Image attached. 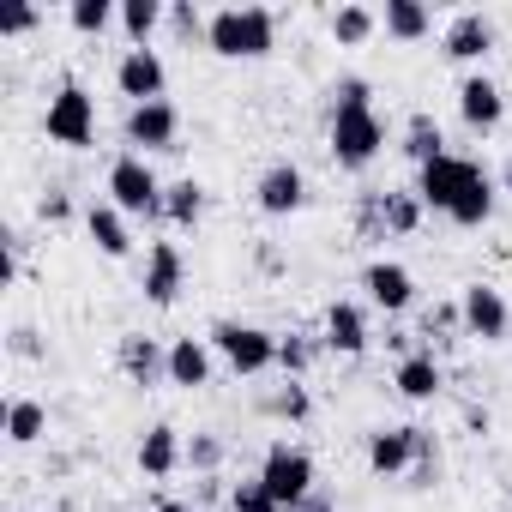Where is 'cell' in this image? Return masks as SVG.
<instances>
[{
	"label": "cell",
	"mask_w": 512,
	"mask_h": 512,
	"mask_svg": "<svg viewBox=\"0 0 512 512\" xmlns=\"http://www.w3.org/2000/svg\"><path fill=\"white\" fill-rule=\"evenodd\" d=\"M386 151V127L374 115V85L368 79H338L332 85V163L338 169H368Z\"/></svg>",
	"instance_id": "cell-1"
},
{
	"label": "cell",
	"mask_w": 512,
	"mask_h": 512,
	"mask_svg": "<svg viewBox=\"0 0 512 512\" xmlns=\"http://www.w3.org/2000/svg\"><path fill=\"white\" fill-rule=\"evenodd\" d=\"M205 43L223 61H266L278 49V19L266 7H223V13H211Z\"/></svg>",
	"instance_id": "cell-2"
},
{
	"label": "cell",
	"mask_w": 512,
	"mask_h": 512,
	"mask_svg": "<svg viewBox=\"0 0 512 512\" xmlns=\"http://www.w3.org/2000/svg\"><path fill=\"white\" fill-rule=\"evenodd\" d=\"M205 344H211V350L229 362V374H241V380H253V374L278 368V332H266V326H247V320H217Z\"/></svg>",
	"instance_id": "cell-3"
},
{
	"label": "cell",
	"mask_w": 512,
	"mask_h": 512,
	"mask_svg": "<svg viewBox=\"0 0 512 512\" xmlns=\"http://www.w3.org/2000/svg\"><path fill=\"white\" fill-rule=\"evenodd\" d=\"M43 127H49L55 145H67V151H91V145H97V97H91L79 79H67V85L49 97Z\"/></svg>",
	"instance_id": "cell-4"
},
{
	"label": "cell",
	"mask_w": 512,
	"mask_h": 512,
	"mask_svg": "<svg viewBox=\"0 0 512 512\" xmlns=\"http://www.w3.org/2000/svg\"><path fill=\"white\" fill-rule=\"evenodd\" d=\"M109 205H121L127 217H163V181L139 151H121L109 163Z\"/></svg>",
	"instance_id": "cell-5"
},
{
	"label": "cell",
	"mask_w": 512,
	"mask_h": 512,
	"mask_svg": "<svg viewBox=\"0 0 512 512\" xmlns=\"http://www.w3.org/2000/svg\"><path fill=\"white\" fill-rule=\"evenodd\" d=\"M260 482H266V494H272L284 512H296V506L314 494V452L278 440V446L266 452V464H260Z\"/></svg>",
	"instance_id": "cell-6"
},
{
	"label": "cell",
	"mask_w": 512,
	"mask_h": 512,
	"mask_svg": "<svg viewBox=\"0 0 512 512\" xmlns=\"http://www.w3.org/2000/svg\"><path fill=\"white\" fill-rule=\"evenodd\" d=\"M175 139H181V115H175L169 97L127 109V145H139V151H181Z\"/></svg>",
	"instance_id": "cell-7"
},
{
	"label": "cell",
	"mask_w": 512,
	"mask_h": 512,
	"mask_svg": "<svg viewBox=\"0 0 512 512\" xmlns=\"http://www.w3.org/2000/svg\"><path fill=\"white\" fill-rule=\"evenodd\" d=\"M458 314H464V332L482 338V344H500V338L512 332V308H506V296H500L494 284H470V290L458 296Z\"/></svg>",
	"instance_id": "cell-8"
},
{
	"label": "cell",
	"mask_w": 512,
	"mask_h": 512,
	"mask_svg": "<svg viewBox=\"0 0 512 512\" xmlns=\"http://www.w3.org/2000/svg\"><path fill=\"white\" fill-rule=\"evenodd\" d=\"M253 205H260L266 217H290V211H302V205H308V175H302L290 157H278L260 181H253Z\"/></svg>",
	"instance_id": "cell-9"
},
{
	"label": "cell",
	"mask_w": 512,
	"mask_h": 512,
	"mask_svg": "<svg viewBox=\"0 0 512 512\" xmlns=\"http://www.w3.org/2000/svg\"><path fill=\"white\" fill-rule=\"evenodd\" d=\"M181 284H187V266H181V247H175V241H151V247H145V278H139L145 302H151V308H175Z\"/></svg>",
	"instance_id": "cell-10"
},
{
	"label": "cell",
	"mask_w": 512,
	"mask_h": 512,
	"mask_svg": "<svg viewBox=\"0 0 512 512\" xmlns=\"http://www.w3.org/2000/svg\"><path fill=\"white\" fill-rule=\"evenodd\" d=\"M470 169H476V163H470V157H452V151L434 157V163H422V169H416V199H422L428 211H452L458 193H464V181H470Z\"/></svg>",
	"instance_id": "cell-11"
},
{
	"label": "cell",
	"mask_w": 512,
	"mask_h": 512,
	"mask_svg": "<svg viewBox=\"0 0 512 512\" xmlns=\"http://www.w3.org/2000/svg\"><path fill=\"white\" fill-rule=\"evenodd\" d=\"M163 85H169V73H163V55H157V49H127V55H121V67H115V91H121V97L157 103Z\"/></svg>",
	"instance_id": "cell-12"
},
{
	"label": "cell",
	"mask_w": 512,
	"mask_h": 512,
	"mask_svg": "<svg viewBox=\"0 0 512 512\" xmlns=\"http://www.w3.org/2000/svg\"><path fill=\"white\" fill-rule=\"evenodd\" d=\"M458 115H464L470 133H494V127L506 121V91H500L488 73H470V79L458 85Z\"/></svg>",
	"instance_id": "cell-13"
},
{
	"label": "cell",
	"mask_w": 512,
	"mask_h": 512,
	"mask_svg": "<svg viewBox=\"0 0 512 512\" xmlns=\"http://www.w3.org/2000/svg\"><path fill=\"white\" fill-rule=\"evenodd\" d=\"M440 55L458 61V67L488 61V55H494V19H482V13H458V19L446 25V37H440Z\"/></svg>",
	"instance_id": "cell-14"
},
{
	"label": "cell",
	"mask_w": 512,
	"mask_h": 512,
	"mask_svg": "<svg viewBox=\"0 0 512 512\" xmlns=\"http://www.w3.org/2000/svg\"><path fill=\"white\" fill-rule=\"evenodd\" d=\"M362 290H368V302H374L380 314H404V308L416 302V278H410L398 260H374V266L362 272Z\"/></svg>",
	"instance_id": "cell-15"
},
{
	"label": "cell",
	"mask_w": 512,
	"mask_h": 512,
	"mask_svg": "<svg viewBox=\"0 0 512 512\" xmlns=\"http://www.w3.org/2000/svg\"><path fill=\"white\" fill-rule=\"evenodd\" d=\"M416 434H422V428H374V434H368V470H374V476H410V464H416Z\"/></svg>",
	"instance_id": "cell-16"
},
{
	"label": "cell",
	"mask_w": 512,
	"mask_h": 512,
	"mask_svg": "<svg viewBox=\"0 0 512 512\" xmlns=\"http://www.w3.org/2000/svg\"><path fill=\"white\" fill-rule=\"evenodd\" d=\"M121 374L133 386H157V380H169V350L157 338H145V332H127L121 338Z\"/></svg>",
	"instance_id": "cell-17"
},
{
	"label": "cell",
	"mask_w": 512,
	"mask_h": 512,
	"mask_svg": "<svg viewBox=\"0 0 512 512\" xmlns=\"http://www.w3.org/2000/svg\"><path fill=\"white\" fill-rule=\"evenodd\" d=\"M392 386H398L410 404H428V398H440V386H446V368L434 362V350H410V356H398V374H392Z\"/></svg>",
	"instance_id": "cell-18"
},
{
	"label": "cell",
	"mask_w": 512,
	"mask_h": 512,
	"mask_svg": "<svg viewBox=\"0 0 512 512\" xmlns=\"http://www.w3.org/2000/svg\"><path fill=\"white\" fill-rule=\"evenodd\" d=\"M85 235L97 241V253H103V260H127V253H133V229H127V211L121 205H91L85 211Z\"/></svg>",
	"instance_id": "cell-19"
},
{
	"label": "cell",
	"mask_w": 512,
	"mask_h": 512,
	"mask_svg": "<svg viewBox=\"0 0 512 512\" xmlns=\"http://www.w3.org/2000/svg\"><path fill=\"white\" fill-rule=\"evenodd\" d=\"M326 350H338V356H362L368 350V314H362V302H332L326 308Z\"/></svg>",
	"instance_id": "cell-20"
},
{
	"label": "cell",
	"mask_w": 512,
	"mask_h": 512,
	"mask_svg": "<svg viewBox=\"0 0 512 512\" xmlns=\"http://www.w3.org/2000/svg\"><path fill=\"white\" fill-rule=\"evenodd\" d=\"M169 386H181V392L211 386V344L205 338H175L169 344Z\"/></svg>",
	"instance_id": "cell-21"
},
{
	"label": "cell",
	"mask_w": 512,
	"mask_h": 512,
	"mask_svg": "<svg viewBox=\"0 0 512 512\" xmlns=\"http://www.w3.org/2000/svg\"><path fill=\"white\" fill-rule=\"evenodd\" d=\"M181 464H187V446H181V434L169 422H157V428L139 434V470L145 476H175Z\"/></svg>",
	"instance_id": "cell-22"
},
{
	"label": "cell",
	"mask_w": 512,
	"mask_h": 512,
	"mask_svg": "<svg viewBox=\"0 0 512 512\" xmlns=\"http://www.w3.org/2000/svg\"><path fill=\"white\" fill-rule=\"evenodd\" d=\"M452 223H464V229H482L488 217H494V181H488V169L476 163L470 169V181H464V193H458V205L446 211Z\"/></svg>",
	"instance_id": "cell-23"
},
{
	"label": "cell",
	"mask_w": 512,
	"mask_h": 512,
	"mask_svg": "<svg viewBox=\"0 0 512 512\" xmlns=\"http://www.w3.org/2000/svg\"><path fill=\"white\" fill-rule=\"evenodd\" d=\"M380 31H386V37H398V43H422V37L434 31V13L422 7V0H386Z\"/></svg>",
	"instance_id": "cell-24"
},
{
	"label": "cell",
	"mask_w": 512,
	"mask_h": 512,
	"mask_svg": "<svg viewBox=\"0 0 512 512\" xmlns=\"http://www.w3.org/2000/svg\"><path fill=\"white\" fill-rule=\"evenodd\" d=\"M404 157L422 169V163H434V157H446V133H440V121L428 115V109H416L410 121H404Z\"/></svg>",
	"instance_id": "cell-25"
},
{
	"label": "cell",
	"mask_w": 512,
	"mask_h": 512,
	"mask_svg": "<svg viewBox=\"0 0 512 512\" xmlns=\"http://www.w3.org/2000/svg\"><path fill=\"white\" fill-rule=\"evenodd\" d=\"M163 217L175 223V229H193L199 217H205V187L187 175V181H169L163 187Z\"/></svg>",
	"instance_id": "cell-26"
},
{
	"label": "cell",
	"mask_w": 512,
	"mask_h": 512,
	"mask_svg": "<svg viewBox=\"0 0 512 512\" xmlns=\"http://www.w3.org/2000/svg\"><path fill=\"white\" fill-rule=\"evenodd\" d=\"M163 19H169L163 0H121V31H127L133 49H151V31H157Z\"/></svg>",
	"instance_id": "cell-27"
},
{
	"label": "cell",
	"mask_w": 512,
	"mask_h": 512,
	"mask_svg": "<svg viewBox=\"0 0 512 512\" xmlns=\"http://www.w3.org/2000/svg\"><path fill=\"white\" fill-rule=\"evenodd\" d=\"M380 211H386V235H416L428 205L416 199V187H392V193H380Z\"/></svg>",
	"instance_id": "cell-28"
},
{
	"label": "cell",
	"mask_w": 512,
	"mask_h": 512,
	"mask_svg": "<svg viewBox=\"0 0 512 512\" xmlns=\"http://www.w3.org/2000/svg\"><path fill=\"white\" fill-rule=\"evenodd\" d=\"M43 434H49V410L37 398H13L7 404V440L13 446H37Z\"/></svg>",
	"instance_id": "cell-29"
},
{
	"label": "cell",
	"mask_w": 512,
	"mask_h": 512,
	"mask_svg": "<svg viewBox=\"0 0 512 512\" xmlns=\"http://www.w3.org/2000/svg\"><path fill=\"white\" fill-rule=\"evenodd\" d=\"M67 25H73L79 37H103L109 25H121V7H115V0H73V7H67Z\"/></svg>",
	"instance_id": "cell-30"
},
{
	"label": "cell",
	"mask_w": 512,
	"mask_h": 512,
	"mask_svg": "<svg viewBox=\"0 0 512 512\" xmlns=\"http://www.w3.org/2000/svg\"><path fill=\"white\" fill-rule=\"evenodd\" d=\"M374 31H380V13H368V7H338V13H332V37H338L344 49H362Z\"/></svg>",
	"instance_id": "cell-31"
},
{
	"label": "cell",
	"mask_w": 512,
	"mask_h": 512,
	"mask_svg": "<svg viewBox=\"0 0 512 512\" xmlns=\"http://www.w3.org/2000/svg\"><path fill=\"white\" fill-rule=\"evenodd\" d=\"M266 416H278V422H308V416H314L308 386H302V380H284V386L266 398Z\"/></svg>",
	"instance_id": "cell-32"
},
{
	"label": "cell",
	"mask_w": 512,
	"mask_h": 512,
	"mask_svg": "<svg viewBox=\"0 0 512 512\" xmlns=\"http://www.w3.org/2000/svg\"><path fill=\"white\" fill-rule=\"evenodd\" d=\"M278 368H284V380H302V374L314 368V344H308L302 332H284V338H278Z\"/></svg>",
	"instance_id": "cell-33"
},
{
	"label": "cell",
	"mask_w": 512,
	"mask_h": 512,
	"mask_svg": "<svg viewBox=\"0 0 512 512\" xmlns=\"http://www.w3.org/2000/svg\"><path fill=\"white\" fill-rule=\"evenodd\" d=\"M434 476H440V440H434V434L422 428V434H416V464H410V488H428Z\"/></svg>",
	"instance_id": "cell-34"
},
{
	"label": "cell",
	"mask_w": 512,
	"mask_h": 512,
	"mask_svg": "<svg viewBox=\"0 0 512 512\" xmlns=\"http://www.w3.org/2000/svg\"><path fill=\"white\" fill-rule=\"evenodd\" d=\"M229 512H284V506L266 494L260 476H253V482H235V488H229Z\"/></svg>",
	"instance_id": "cell-35"
},
{
	"label": "cell",
	"mask_w": 512,
	"mask_h": 512,
	"mask_svg": "<svg viewBox=\"0 0 512 512\" xmlns=\"http://www.w3.org/2000/svg\"><path fill=\"white\" fill-rule=\"evenodd\" d=\"M187 464L211 476V470L223 464V434H193V440H187Z\"/></svg>",
	"instance_id": "cell-36"
},
{
	"label": "cell",
	"mask_w": 512,
	"mask_h": 512,
	"mask_svg": "<svg viewBox=\"0 0 512 512\" xmlns=\"http://www.w3.org/2000/svg\"><path fill=\"white\" fill-rule=\"evenodd\" d=\"M356 229H362L368 241H386V211H380V193H362V205H356Z\"/></svg>",
	"instance_id": "cell-37"
},
{
	"label": "cell",
	"mask_w": 512,
	"mask_h": 512,
	"mask_svg": "<svg viewBox=\"0 0 512 512\" xmlns=\"http://www.w3.org/2000/svg\"><path fill=\"white\" fill-rule=\"evenodd\" d=\"M205 25H211V19H199V7H187V0H175V7H169V31H175V37L193 43V37H205Z\"/></svg>",
	"instance_id": "cell-38"
},
{
	"label": "cell",
	"mask_w": 512,
	"mask_h": 512,
	"mask_svg": "<svg viewBox=\"0 0 512 512\" xmlns=\"http://www.w3.org/2000/svg\"><path fill=\"white\" fill-rule=\"evenodd\" d=\"M43 25V13L37 7H13V13H0V37H25V31H37Z\"/></svg>",
	"instance_id": "cell-39"
},
{
	"label": "cell",
	"mask_w": 512,
	"mask_h": 512,
	"mask_svg": "<svg viewBox=\"0 0 512 512\" xmlns=\"http://www.w3.org/2000/svg\"><path fill=\"white\" fill-rule=\"evenodd\" d=\"M37 211H43V223H67V217H73V199H67V187H49Z\"/></svg>",
	"instance_id": "cell-40"
},
{
	"label": "cell",
	"mask_w": 512,
	"mask_h": 512,
	"mask_svg": "<svg viewBox=\"0 0 512 512\" xmlns=\"http://www.w3.org/2000/svg\"><path fill=\"white\" fill-rule=\"evenodd\" d=\"M422 326H428V338H434V332L464 326V314H458V302H440V308H428V320H422Z\"/></svg>",
	"instance_id": "cell-41"
},
{
	"label": "cell",
	"mask_w": 512,
	"mask_h": 512,
	"mask_svg": "<svg viewBox=\"0 0 512 512\" xmlns=\"http://www.w3.org/2000/svg\"><path fill=\"white\" fill-rule=\"evenodd\" d=\"M296 512H338V500H332V494H320V488H314V494H308V500H302V506H296Z\"/></svg>",
	"instance_id": "cell-42"
},
{
	"label": "cell",
	"mask_w": 512,
	"mask_h": 512,
	"mask_svg": "<svg viewBox=\"0 0 512 512\" xmlns=\"http://www.w3.org/2000/svg\"><path fill=\"white\" fill-rule=\"evenodd\" d=\"M13 350H19V356H37V332H31V326H19V332H13Z\"/></svg>",
	"instance_id": "cell-43"
},
{
	"label": "cell",
	"mask_w": 512,
	"mask_h": 512,
	"mask_svg": "<svg viewBox=\"0 0 512 512\" xmlns=\"http://www.w3.org/2000/svg\"><path fill=\"white\" fill-rule=\"evenodd\" d=\"M157 512H187V506H181V500H163V506H157Z\"/></svg>",
	"instance_id": "cell-44"
},
{
	"label": "cell",
	"mask_w": 512,
	"mask_h": 512,
	"mask_svg": "<svg viewBox=\"0 0 512 512\" xmlns=\"http://www.w3.org/2000/svg\"><path fill=\"white\" fill-rule=\"evenodd\" d=\"M506 187H512V151H506Z\"/></svg>",
	"instance_id": "cell-45"
}]
</instances>
